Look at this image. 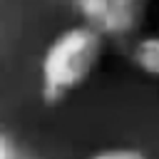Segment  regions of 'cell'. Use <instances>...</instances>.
Returning a JSON list of instances; mask_svg holds the SVG:
<instances>
[{
  "label": "cell",
  "instance_id": "cell-1",
  "mask_svg": "<svg viewBox=\"0 0 159 159\" xmlns=\"http://www.w3.org/2000/svg\"><path fill=\"white\" fill-rule=\"evenodd\" d=\"M104 55V37L82 25L60 32L45 50L40 62V92L47 104H60L82 87Z\"/></svg>",
  "mask_w": 159,
  "mask_h": 159
},
{
  "label": "cell",
  "instance_id": "cell-6",
  "mask_svg": "<svg viewBox=\"0 0 159 159\" xmlns=\"http://www.w3.org/2000/svg\"><path fill=\"white\" fill-rule=\"evenodd\" d=\"M147 2H149V0H147Z\"/></svg>",
  "mask_w": 159,
  "mask_h": 159
},
{
  "label": "cell",
  "instance_id": "cell-4",
  "mask_svg": "<svg viewBox=\"0 0 159 159\" xmlns=\"http://www.w3.org/2000/svg\"><path fill=\"white\" fill-rule=\"evenodd\" d=\"M89 159H147V157H144V152H139V149L114 147V149H102V152L92 154Z\"/></svg>",
  "mask_w": 159,
  "mask_h": 159
},
{
  "label": "cell",
  "instance_id": "cell-2",
  "mask_svg": "<svg viewBox=\"0 0 159 159\" xmlns=\"http://www.w3.org/2000/svg\"><path fill=\"white\" fill-rule=\"evenodd\" d=\"M87 27L104 40H122L134 35L147 12V0H75Z\"/></svg>",
  "mask_w": 159,
  "mask_h": 159
},
{
  "label": "cell",
  "instance_id": "cell-5",
  "mask_svg": "<svg viewBox=\"0 0 159 159\" xmlns=\"http://www.w3.org/2000/svg\"><path fill=\"white\" fill-rule=\"evenodd\" d=\"M0 159H32V157H27V154L10 139V134H7L5 129H0Z\"/></svg>",
  "mask_w": 159,
  "mask_h": 159
},
{
  "label": "cell",
  "instance_id": "cell-3",
  "mask_svg": "<svg viewBox=\"0 0 159 159\" xmlns=\"http://www.w3.org/2000/svg\"><path fill=\"white\" fill-rule=\"evenodd\" d=\"M132 62L149 77H159V35H149L134 42Z\"/></svg>",
  "mask_w": 159,
  "mask_h": 159
}]
</instances>
